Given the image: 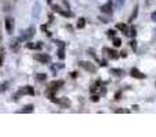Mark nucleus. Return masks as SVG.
<instances>
[{
    "label": "nucleus",
    "instance_id": "obj_1",
    "mask_svg": "<svg viewBox=\"0 0 156 137\" xmlns=\"http://www.w3.org/2000/svg\"><path fill=\"white\" fill-rule=\"evenodd\" d=\"M51 101H53V103H56V104H59V106H62V107H64V108H67V107H70L71 106V101H70V99H67V98H61V99H58V98H51L50 99Z\"/></svg>",
    "mask_w": 156,
    "mask_h": 137
},
{
    "label": "nucleus",
    "instance_id": "obj_2",
    "mask_svg": "<svg viewBox=\"0 0 156 137\" xmlns=\"http://www.w3.org/2000/svg\"><path fill=\"white\" fill-rule=\"evenodd\" d=\"M21 95H30V96H33V95H34V89H33V87H30V85L23 87L18 92V95H14V100H18V96H21Z\"/></svg>",
    "mask_w": 156,
    "mask_h": 137
},
{
    "label": "nucleus",
    "instance_id": "obj_3",
    "mask_svg": "<svg viewBox=\"0 0 156 137\" xmlns=\"http://www.w3.org/2000/svg\"><path fill=\"white\" fill-rule=\"evenodd\" d=\"M79 66H81L84 70H86V71L89 73H95L96 71V66L93 65V63H90V62H79Z\"/></svg>",
    "mask_w": 156,
    "mask_h": 137
},
{
    "label": "nucleus",
    "instance_id": "obj_4",
    "mask_svg": "<svg viewBox=\"0 0 156 137\" xmlns=\"http://www.w3.org/2000/svg\"><path fill=\"white\" fill-rule=\"evenodd\" d=\"M130 76L133 77V78H140V79H144L145 78V74H142L141 71H140L137 67H133L130 70Z\"/></svg>",
    "mask_w": 156,
    "mask_h": 137
},
{
    "label": "nucleus",
    "instance_id": "obj_5",
    "mask_svg": "<svg viewBox=\"0 0 156 137\" xmlns=\"http://www.w3.org/2000/svg\"><path fill=\"white\" fill-rule=\"evenodd\" d=\"M34 59L36 60H39V62H41V63H48V62H50V55L37 54V55H34Z\"/></svg>",
    "mask_w": 156,
    "mask_h": 137
},
{
    "label": "nucleus",
    "instance_id": "obj_6",
    "mask_svg": "<svg viewBox=\"0 0 156 137\" xmlns=\"http://www.w3.org/2000/svg\"><path fill=\"white\" fill-rule=\"evenodd\" d=\"M34 36V28H29L28 32H25L21 36V40H29V39H32V37Z\"/></svg>",
    "mask_w": 156,
    "mask_h": 137
},
{
    "label": "nucleus",
    "instance_id": "obj_7",
    "mask_svg": "<svg viewBox=\"0 0 156 137\" xmlns=\"http://www.w3.org/2000/svg\"><path fill=\"white\" fill-rule=\"evenodd\" d=\"M103 52L106 55H108L111 59H118L119 58V55H118V52L117 51H114V50H110V48H104L103 50Z\"/></svg>",
    "mask_w": 156,
    "mask_h": 137
},
{
    "label": "nucleus",
    "instance_id": "obj_8",
    "mask_svg": "<svg viewBox=\"0 0 156 137\" xmlns=\"http://www.w3.org/2000/svg\"><path fill=\"white\" fill-rule=\"evenodd\" d=\"M101 12H104V14H111L112 12V1H108L107 4H104V6H101Z\"/></svg>",
    "mask_w": 156,
    "mask_h": 137
},
{
    "label": "nucleus",
    "instance_id": "obj_9",
    "mask_svg": "<svg viewBox=\"0 0 156 137\" xmlns=\"http://www.w3.org/2000/svg\"><path fill=\"white\" fill-rule=\"evenodd\" d=\"M63 81L62 79H56V81H51L50 84H48V87H51V88H55V89H59L61 87H63Z\"/></svg>",
    "mask_w": 156,
    "mask_h": 137
},
{
    "label": "nucleus",
    "instance_id": "obj_10",
    "mask_svg": "<svg viewBox=\"0 0 156 137\" xmlns=\"http://www.w3.org/2000/svg\"><path fill=\"white\" fill-rule=\"evenodd\" d=\"M12 25H14V19L8 17V18L6 19V29H7L8 33L12 32Z\"/></svg>",
    "mask_w": 156,
    "mask_h": 137
},
{
    "label": "nucleus",
    "instance_id": "obj_11",
    "mask_svg": "<svg viewBox=\"0 0 156 137\" xmlns=\"http://www.w3.org/2000/svg\"><path fill=\"white\" fill-rule=\"evenodd\" d=\"M26 47L30 48V50H41L43 47V43H28Z\"/></svg>",
    "mask_w": 156,
    "mask_h": 137
},
{
    "label": "nucleus",
    "instance_id": "obj_12",
    "mask_svg": "<svg viewBox=\"0 0 156 137\" xmlns=\"http://www.w3.org/2000/svg\"><path fill=\"white\" fill-rule=\"evenodd\" d=\"M117 29H119L122 33H123V34H129V29H128V26L125 25V23H118Z\"/></svg>",
    "mask_w": 156,
    "mask_h": 137
},
{
    "label": "nucleus",
    "instance_id": "obj_13",
    "mask_svg": "<svg viewBox=\"0 0 156 137\" xmlns=\"http://www.w3.org/2000/svg\"><path fill=\"white\" fill-rule=\"evenodd\" d=\"M33 104H29V106H25V107L21 110V112L22 114H25V112H28V114H30V112H33Z\"/></svg>",
    "mask_w": 156,
    "mask_h": 137
},
{
    "label": "nucleus",
    "instance_id": "obj_14",
    "mask_svg": "<svg viewBox=\"0 0 156 137\" xmlns=\"http://www.w3.org/2000/svg\"><path fill=\"white\" fill-rule=\"evenodd\" d=\"M111 74H112V76H117V77H121V76H123V71L119 70V68H111Z\"/></svg>",
    "mask_w": 156,
    "mask_h": 137
},
{
    "label": "nucleus",
    "instance_id": "obj_15",
    "mask_svg": "<svg viewBox=\"0 0 156 137\" xmlns=\"http://www.w3.org/2000/svg\"><path fill=\"white\" fill-rule=\"evenodd\" d=\"M114 47H121L122 45V40L119 39V37H114Z\"/></svg>",
    "mask_w": 156,
    "mask_h": 137
},
{
    "label": "nucleus",
    "instance_id": "obj_16",
    "mask_svg": "<svg viewBox=\"0 0 156 137\" xmlns=\"http://www.w3.org/2000/svg\"><path fill=\"white\" fill-rule=\"evenodd\" d=\"M77 28H78V29H84V28H85V19H84V18H81V19H78Z\"/></svg>",
    "mask_w": 156,
    "mask_h": 137
},
{
    "label": "nucleus",
    "instance_id": "obj_17",
    "mask_svg": "<svg viewBox=\"0 0 156 137\" xmlns=\"http://www.w3.org/2000/svg\"><path fill=\"white\" fill-rule=\"evenodd\" d=\"M59 14L63 15V17H67V18H71V17H73V12H69V11H64V10H61Z\"/></svg>",
    "mask_w": 156,
    "mask_h": 137
},
{
    "label": "nucleus",
    "instance_id": "obj_18",
    "mask_svg": "<svg viewBox=\"0 0 156 137\" xmlns=\"http://www.w3.org/2000/svg\"><path fill=\"white\" fill-rule=\"evenodd\" d=\"M137 11H139V7H134V10H133V15H131V17H130V19H129V22H131V21H133V19L136 18V17H137Z\"/></svg>",
    "mask_w": 156,
    "mask_h": 137
},
{
    "label": "nucleus",
    "instance_id": "obj_19",
    "mask_svg": "<svg viewBox=\"0 0 156 137\" xmlns=\"http://www.w3.org/2000/svg\"><path fill=\"white\" fill-rule=\"evenodd\" d=\"M58 58H59V59H64V51H63V47H62L61 50L58 51Z\"/></svg>",
    "mask_w": 156,
    "mask_h": 137
},
{
    "label": "nucleus",
    "instance_id": "obj_20",
    "mask_svg": "<svg viewBox=\"0 0 156 137\" xmlns=\"http://www.w3.org/2000/svg\"><path fill=\"white\" fill-rule=\"evenodd\" d=\"M36 79H39V81H45L47 76L45 74H37V76H36Z\"/></svg>",
    "mask_w": 156,
    "mask_h": 137
},
{
    "label": "nucleus",
    "instance_id": "obj_21",
    "mask_svg": "<svg viewBox=\"0 0 156 137\" xmlns=\"http://www.w3.org/2000/svg\"><path fill=\"white\" fill-rule=\"evenodd\" d=\"M52 10L55 11V12H61V10H62V8L59 7V6H56V4H52Z\"/></svg>",
    "mask_w": 156,
    "mask_h": 137
},
{
    "label": "nucleus",
    "instance_id": "obj_22",
    "mask_svg": "<svg viewBox=\"0 0 156 137\" xmlns=\"http://www.w3.org/2000/svg\"><path fill=\"white\" fill-rule=\"evenodd\" d=\"M90 100H92L93 103H97V101H99V96H97V95H93L92 98H90Z\"/></svg>",
    "mask_w": 156,
    "mask_h": 137
},
{
    "label": "nucleus",
    "instance_id": "obj_23",
    "mask_svg": "<svg viewBox=\"0 0 156 137\" xmlns=\"http://www.w3.org/2000/svg\"><path fill=\"white\" fill-rule=\"evenodd\" d=\"M130 45H131V48H133V50H134V51H137V43H136L134 40H133V41H131V43H130Z\"/></svg>",
    "mask_w": 156,
    "mask_h": 137
},
{
    "label": "nucleus",
    "instance_id": "obj_24",
    "mask_svg": "<svg viewBox=\"0 0 156 137\" xmlns=\"http://www.w3.org/2000/svg\"><path fill=\"white\" fill-rule=\"evenodd\" d=\"M107 34H108L110 37H114V36H115V30H108V32H107Z\"/></svg>",
    "mask_w": 156,
    "mask_h": 137
},
{
    "label": "nucleus",
    "instance_id": "obj_25",
    "mask_svg": "<svg viewBox=\"0 0 156 137\" xmlns=\"http://www.w3.org/2000/svg\"><path fill=\"white\" fill-rule=\"evenodd\" d=\"M115 112H129V110H125V108H119V110H115Z\"/></svg>",
    "mask_w": 156,
    "mask_h": 137
},
{
    "label": "nucleus",
    "instance_id": "obj_26",
    "mask_svg": "<svg viewBox=\"0 0 156 137\" xmlns=\"http://www.w3.org/2000/svg\"><path fill=\"white\" fill-rule=\"evenodd\" d=\"M130 36H131V37H136V29H134V28L130 30Z\"/></svg>",
    "mask_w": 156,
    "mask_h": 137
},
{
    "label": "nucleus",
    "instance_id": "obj_27",
    "mask_svg": "<svg viewBox=\"0 0 156 137\" xmlns=\"http://www.w3.org/2000/svg\"><path fill=\"white\" fill-rule=\"evenodd\" d=\"M151 18H152V21H153V22H156V11H155V12H152Z\"/></svg>",
    "mask_w": 156,
    "mask_h": 137
},
{
    "label": "nucleus",
    "instance_id": "obj_28",
    "mask_svg": "<svg viewBox=\"0 0 156 137\" xmlns=\"http://www.w3.org/2000/svg\"><path fill=\"white\" fill-rule=\"evenodd\" d=\"M119 98H121V93H117V95H115V100H119Z\"/></svg>",
    "mask_w": 156,
    "mask_h": 137
},
{
    "label": "nucleus",
    "instance_id": "obj_29",
    "mask_svg": "<svg viewBox=\"0 0 156 137\" xmlns=\"http://www.w3.org/2000/svg\"><path fill=\"white\" fill-rule=\"evenodd\" d=\"M71 77H73V78H75V77H77V73H71Z\"/></svg>",
    "mask_w": 156,
    "mask_h": 137
},
{
    "label": "nucleus",
    "instance_id": "obj_30",
    "mask_svg": "<svg viewBox=\"0 0 156 137\" xmlns=\"http://www.w3.org/2000/svg\"><path fill=\"white\" fill-rule=\"evenodd\" d=\"M1 63H3V56L0 55V66H1Z\"/></svg>",
    "mask_w": 156,
    "mask_h": 137
},
{
    "label": "nucleus",
    "instance_id": "obj_31",
    "mask_svg": "<svg viewBox=\"0 0 156 137\" xmlns=\"http://www.w3.org/2000/svg\"><path fill=\"white\" fill-rule=\"evenodd\" d=\"M123 4V0H119V6H122Z\"/></svg>",
    "mask_w": 156,
    "mask_h": 137
},
{
    "label": "nucleus",
    "instance_id": "obj_32",
    "mask_svg": "<svg viewBox=\"0 0 156 137\" xmlns=\"http://www.w3.org/2000/svg\"><path fill=\"white\" fill-rule=\"evenodd\" d=\"M47 1H48V3H50V4H51V3H52V0H47Z\"/></svg>",
    "mask_w": 156,
    "mask_h": 137
},
{
    "label": "nucleus",
    "instance_id": "obj_33",
    "mask_svg": "<svg viewBox=\"0 0 156 137\" xmlns=\"http://www.w3.org/2000/svg\"><path fill=\"white\" fill-rule=\"evenodd\" d=\"M0 40H1V34H0Z\"/></svg>",
    "mask_w": 156,
    "mask_h": 137
}]
</instances>
